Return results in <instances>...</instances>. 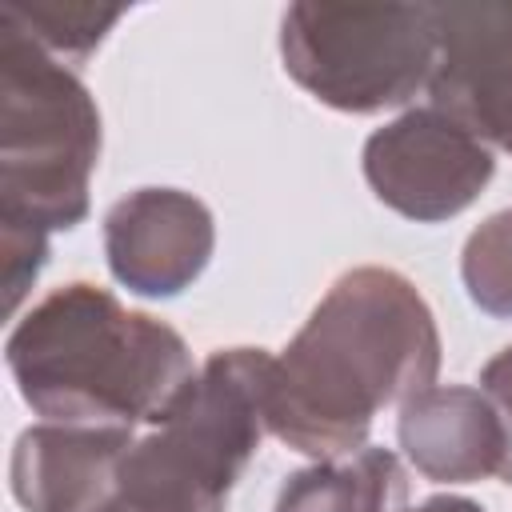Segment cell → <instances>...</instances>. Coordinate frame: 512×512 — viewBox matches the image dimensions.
Masks as SVG:
<instances>
[{
	"mask_svg": "<svg viewBox=\"0 0 512 512\" xmlns=\"http://www.w3.org/2000/svg\"><path fill=\"white\" fill-rule=\"evenodd\" d=\"M264 348L212 352L116 468L128 512H224L268 432Z\"/></svg>",
	"mask_w": 512,
	"mask_h": 512,
	"instance_id": "3",
	"label": "cell"
},
{
	"mask_svg": "<svg viewBox=\"0 0 512 512\" xmlns=\"http://www.w3.org/2000/svg\"><path fill=\"white\" fill-rule=\"evenodd\" d=\"M408 480L392 448L364 444L360 452L316 460L292 472L272 512H404Z\"/></svg>",
	"mask_w": 512,
	"mask_h": 512,
	"instance_id": "11",
	"label": "cell"
},
{
	"mask_svg": "<svg viewBox=\"0 0 512 512\" xmlns=\"http://www.w3.org/2000/svg\"><path fill=\"white\" fill-rule=\"evenodd\" d=\"M436 372L440 328L416 284L396 268H352L272 356L268 432L312 460L360 452L376 412L428 392Z\"/></svg>",
	"mask_w": 512,
	"mask_h": 512,
	"instance_id": "1",
	"label": "cell"
},
{
	"mask_svg": "<svg viewBox=\"0 0 512 512\" xmlns=\"http://www.w3.org/2000/svg\"><path fill=\"white\" fill-rule=\"evenodd\" d=\"M96 512H128V508H124V504H120L116 496H108V500H104V504H100Z\"/></svg>",
	"mask_w": 512,
	"mask_h": 512,
	"instance_id": "16",
	"label": "cell"
},
{
	"mask_svg": "<svg viewBox=\"0 0 512 512\" xmlns=\"http://www.w3.org/2000/svg\"><path fill=\"white\" fill-rule=\"evenodd\" d=\"M404 512H484V508L468 496H428V500H420L416 508H404Z\"/></svg>",
	"mask_w": 512,
	"mask_h": 512,
	"instance_id": "15",
	"label": "cell"
},
{
	"mask_svg": "<svg viewBox=\"0 0 512 512\" xmlns=\"http://www.w3.org/2000/svg\"><path fill=\"white\" fill-rule=\"evenodd\" d=\"M132 428L32 424L16 436L8 484L24 512H96L116 496V468L132 448Z\"/></svg>",
	"mask_w": 512,
	"mask_h": 512,
	"instance_id": "9",
	"label": "cell"
},
{
	"mask_svg": "<svg viewBox=\"0 0 512 512\" xmlns=\"http://www.w3.org/2000/svg\"><path fill=\"white\" fill-rule=\"evenodd\" d=\"M96 160L100 112L84 80L0 16V224L76 228Z\"/></svg>",
	"mask_w": 512,
	"mask_h": 512,
	"instance_id": "4",
	"label": "cell"
},
{
	"mask_svg": "<svg viewBox=\"0 0 512 512\" xmlns=\"http://www.w3.org/2000/svg\"><path fill=\"white\" fill-rule=\"evenodd\" d=\"M0 16L12 20L24 36H32L44 52L64 64H84L108 28L124 16L116 4H88V0H4Z\"/></svg>",
	"mask_w": 512,
	"mask_h": 512,
	"instance_id": "12",
	"label": "cell"
},
{
	"mask_svg": "<svg viewBox=\"0 0 512 512\" xmlns=\"http://www.w3.org/2000/svg\"><path fill=\"white\" fill-rule=\"evenodd\" d=\"M496 172L492 148L480 144L440 108H408L364 140V180L380 204L440 224L460 216Z\"/></svg>",
	"mask_w": 512,
	"mask_h": 512,
	"instance_id": "6",
	"label": "cell"
},
{
	"mask_svg": "<svg viewBox=\"0 0 512 512\" xmlns=\"http://www.w3.org/2000/svg\"><path fill=\"white\" fill-rule=\"evenodd\" d=\"M460 276L468 288V300L496 316L512 320V208L492 212L460 252Z\"/></svg>",
	"mask_w": 512,
	"mask_h": 512,
	"instance_id": "13",
	"label": "cell"
},
{
	"mask_svg": "<svg viewBox=\"0 0 512 512\" xmlns=\"http://www.w3.org/2000/svg\"><path fill=\"white\" fill-rule=\"evenodd\" d=\"M396 440L436 484H476L508 472V428L496 404L468 384H432L400 404Z\"/></svg>",
	"mask_w": 512,
	"mask_h": 512,
	"instance_id": "10",
	"label": "cell"
},
{
	"mask_svg": "<svg viewBox=\"0 0 512 512\" xmlns=\"http://www.w3.org/2000/svg\"><path fill=\"white\" fill-rule=\"evenodd\" d=\"M480 392L496 404V412H500V420L508 428V472H504V480L512 484V348L496 352L480 368Z\"/></svg>",
	"mask_w": 512,
	"mask_h": 512,
	"instance_id": "14",
	"label": "cell"
},
{
	"mask_svg": "<svg viewBox=\"0 0 512 512\" xmlns=\"http://www.w3.org/2000/svg\"><path fill=\"white\" fill-rule=\"evenodd\" d=\"M440 52L436 4H316L284 8V72L320 104L372 116L428 88Z\"/></svg>",
	"mask_w": 512,
	"mask_h": 512,
	"instance_id": "5",
	"label": "cell"
},
{
	"mask_svg": "<svg viewBox=\"0 0 512 512\" xmlns=\"http://www.w3.org/2000/svg\"><path fill=\"white\" fill-rule=\"evenodd\" d=\"M212 248L216 224L208 204L180 188H136L104 216L108 268L144 300H172L192 288Z\"/></svg>",
	"mask_w": 512,
	"mask_h": 512,
	"instance_id": "8",
	"label": "cell"
},
{
	"mask_svg": "<svg viewBox=\"0 0 512 512\" xmlns=\"http://www.w3.org/2000/svg\"><path fill=\"white\" fill-rule=\"evenodd\" d=\"M4 360L36 416L132 432L156 424L196 372L176 328L128 312L108 288L84 280L32 304L8 332Z\"/></svg>",
	"mask_w": 512,
	"mask_h": 512,
	"instance_id": "2",
	"label": "cell"
},
{
	"mask_svg": "<svg viewBox=\"0 0 512 512\" xmlns=\"http://www.w3.org/2000/svg\"><path fill=\"white\" fill-rule=\"evenodd\" d=\"M432 108L512 156V4H436Z\"/></svg>",
	"mask_w": 512,
	"mask_h": 512,
	"instance_id": "7",
	"label": "cell"
}]
</instances>
